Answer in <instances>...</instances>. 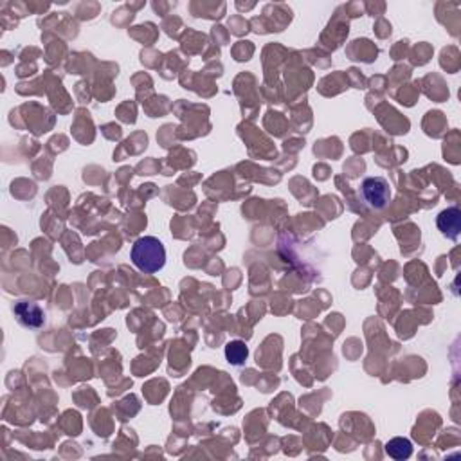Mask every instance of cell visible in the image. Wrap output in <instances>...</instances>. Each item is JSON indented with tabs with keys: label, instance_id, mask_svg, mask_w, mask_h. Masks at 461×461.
<instances>
[{
	"label": "cell",
	"instance_id": "obj_1",
	"mask_svg": "<svg viewBox=\"0 0 461 461\" xmlns=\"http://www.w3.org/2000/svg\"><path fill=\"white\" fill-rule=\"evenodd\" d=\"M132 263L146 274L159 273L166 263V249L156 236H143L134 243L130 252Z\"/></svg>",
	"mask_w": 461,
	"mask_h": 461
},
{
	"label": "cell",
	"instance_id": "obj_2",
	"mask_svg": "<svg viewBox=\"0 0 461 461\" xmlns=\"http://www.w3.org/2000/svg\"><path fill=\"white\" fill-rule=\"evenodd\" d=\"M361 193L364 202L371 209L382 211L386 209L391 200V189L384 177H369L362 182Z\"/></svg>",
	"mask_w": 461,
	"mask_h": 461
},
{
	"label": "cell",
	"instance_id": "obj_3",
	"mask_svg": "<svg viewBox=\"0 0 461 461\" xmlns=\"http://www.w3.org/2000/svg\"><path fill=\"white\" fill-rule=\"evenodd\" d=\"M13 310H15V315H17V319L20 321V324H24V326L27 328H40L43 324V321H46L42 308H40L36 303L18 301Z\"/></svg>",
	"mask_w": 461,
	"mask_h": 461
},
{
	"label": "cell",
	"instance_id": "obj_4",
	"mask_svg": "<svg viewBox=\"0 0 461 461\" xmlns=\"http://www.w3.org/2000/svg\"><path fill=\"white\" fill-rule=\"evenodd\" d=\"M438 229L441 230V235L447 238H457L461 230V213L457 207H450V209L441 211L438 216Z\"/></svg>",
	"mask_w": 461,
	"mask_h": 461
},
{
	"label": "cell",
	"instance_id": "obj_5",
	"mask_svg": "<svg viewBox=\"0 0 461 461\" xmlns=\"http://www.w3.org/2000/svg\"><path fill=\"white\" fill-rule=\"evenodd\" d=\"M247 357H249V348L243 340H230V343H227L226 359L229 364L242 366L243 362L247 361Z\"/></svg>",
	"mask_w": 461,
	"mask_h": 461
},
{
	"label": "cell",
	"instance_id": "obj_6",
	"mask_svg": "<svg viewBox=\"0 0 461 461\" xmlns=\"http://www.w3.org/2000/svg\"><path fill=\"white\" fill-rule=\"evenodd\" d=\"M386 453L393 460H407L413 454V443L407 438H393L386 443Z\"/></svg>",
	"mask_w": 461,
	"mask_h": 461
}]
</instances>
